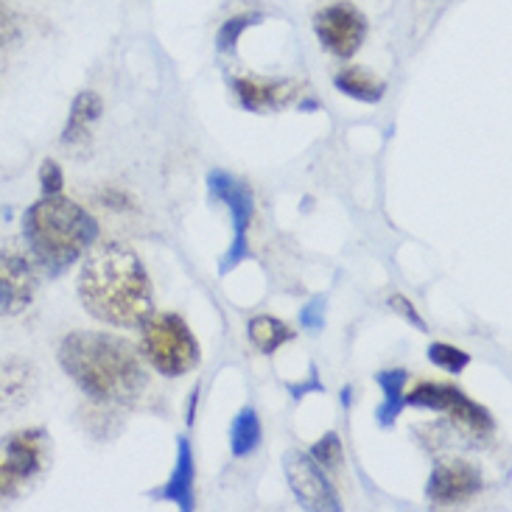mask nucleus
<instances>
[{
  "label": "nucleus",
  "instance_id": "10",
  "mask_svg": "<svg viewBox=\"0 0 512 512\" xmlns=\"http://www.w3.org/2000/svg\"><path fill=\"white\" fill-rule=\"evenodd\" d=\"M482 485H485L482 471L473 462H468V459H440L429 476L426 496H429L431 507H457V504L476 499Z\"/></svg>",
  "mask_w": 512,
  "mask_h": 512
},
{
  "label": "nucleus",
  "instance_id": "3",
  "mask_svg": "<svg viewBox=\"0 0 512 512\" xmlns=\"http://www.w3.org/2000/svg\"><path fill=\"white\" fill-rule=\"evenodd\" d=\"M98 222L68 196H42L23 216V241L45 277H59L96 244Z\"/></svg>",
  "mask_w": 512,
  "mask_h": 512
},
{
  "label": "nucleus",
  "instance_id": "9",
  "mask_svg": "<svg viewBox=\"0 0 512 512\" xmlns=\"http://www.w3.org/2000/svg\"><path fill=\"white\" fill-rule=\"evenodd\" d=\"M283 473H286V482H289L291 493L297 496L303 510H342L339 496H336V490L328 482L325 471L308 454H303V451H289L286 459H283Z\"/></svg>",
  "mask_w": 512,
  "mask_h": 512
},
{
  "label": "nucleus",
  "instance_id": "6",
  "mask_svg": "<svg viewBox=\"0 0 512 512\" xmlns=\"http://www.w3.org/2000/svg\"><path fill=\"white\" fill-rule=\"evenodd\" d=\"M406 406L429 409V412H443L448 417V423L462 437H471L476 443L490 440L493 431H496L493 415L487 412L485 406L476 403L473 398H468L462 389L451 387V384H431V381H423L412 392H406Z\"/></svg>",
  "mask_w": 512,
  "mask_h": 512
},
{
  "label": "nucleus",
  "instance_id": "26",
  "mask_svg": "<svg viewBox=\"0 0 512 512\" xmlns=\"http://www.w3.org/2000/svg\"><path fill=\"white\" fill-rule=\"evenodd\" d=\"M300 322L308 331H319L325 325V300L322 297H314L311 303H305V308L300 311Z\"/></svg>",
  "mask_w": 512,
  "mask_h": 512
},
{
  "label": "nucleus",
  "instance_id": "5",
  "mask_svg": "<svg viewBox=\"0 0 512 512\" xmlns=\"http://www.w3.org/2000/svg\"><path fill=\"white\" fill-rule=\"evenodd\" d=\"M140 328V353L160 375L180 378L202 359L199 339L180 314H152Z\"/></svg>",
  "mask_w": 512,
  "mask_h": 512
},
{
  "label": "nucleus",
  "instance_id": "1",
  "mask_svg": "<svg viewBox=\"0 0 512 512\" xmlns=\"http://www.w3.org/2000/svg\"><path fill=\"white\" fill-rule=\"evenodd\" d=\"M76 291L84 311L107 325L140 328L154 314L152 277L138 252L118 241L87 255Z\"/></svg>",
  "mask_w": 512,
  "mask_h": 512
},
{
  "label": "nucleus",
  "instance_id": "12",
  "mask_svg": "<svg viewBox=\"0 0 512 512\" xmlns=\"http://www.w3.org/2000/svg\"><path fill=\"white\" fill-rule=\"evenodd\" d=\"M233 90L238 104L252 112L277 110L300 93V87L289 79H252V76H236Z\"/></svg>",
  "mask_w": 512,
  "mask_h": 512
},
{
  "label": "nucleus",
  "instance_id": "13",
  "mask_svg": "<svg viewBox=\"0 0 512 512\" xmlns=\"http://www.w3.org/2000/svg\"><path fill=\"white\" fill-rule=\"evenodd\" d=\"M101 112H104V104H101V96H96L93 90H84V93L73 98L68 124L62 129V149L65 152L79 154L90 149L93 124L101 118Z\"/></svg>",
  "mask_w": 512,
  "mask_h": 512
},
{
  "label": "nucleus",
  "instance_id": "23",
  "mask_svg": "<svg viewBox=\"0 0 512 512\" xmlns=\"http://www.w3.org/2000/svg\"><path fill=\"white\" fill-rule=\"evenodd\" d=\"M40 188L45 196L62 194V188H65V174H62V168H59L56 160H42Z\"/></svg>",
  "mask_w": 512,
  "mask_h": 512
},
{
  "label": "nucleus",
  "instance_id": "17",
  "mask_svg": "<svg viewBox=\"0 0 512 512\" xmlns=\"http://www.w3.org/2000/svg\"><path fill=\"white\" fill-rule=\"evenodd\" d=\"M247 336H250V345L255 347L258 353L272 356V353H277L286 342L294 339V331H291V325H286L283 319L263 314V317H252L250 322H247Z\"/></svg>",
  "mask_w": 512,
  "mask_h": 512
},
{
  "label": "nucleus",
  "instance_id": "16",
  "mask_svg": "<svg viewBox=\"0 0 512 512\" xmlns=\"http://www.w3.org/2000/svg\"><path fill=\"white\" fill-rule=\"evenodd\" d=\"M406 381H409V373L401 370V367L375 373V384L384 392V401L375 409V420H378L381 429H392L398 415L403 412V406H406Z\"/></svg>",
  "mask_w": 512,
  "mask_h": 512
},
{
  "label": "nucleus",
  "instance_id": "25",
  "mask_svg": "<svg viewBox=\"0 0 512 512\" xmlns=\"http://www.w3.org/2000/svg\"><path fill=\"white\" fill-rule=\"evenodd\" d=\"M389 308H392V311H398V314H401L406 322H412L417 331H429L426 319L417 314L415 303H409V300H406L403 294H392V297H389Z\"/></svg>",
  "mask_w": 512,
  "mask_h": 512
},
{
  "label": "nucleus",
  "instance_id": "21",
  "mask_svg": "<svg viewBox=\"0 0 512 512\" xmlns=\"http://www.w3.org/2000/svg\"><path fill=\"white\" fill-rule=\"evenodd\" d=\"M308 457L314 459L322 471H339V468H342V459H345L339 434H336V431H328L319 443L311 445Z\"/></svg>",
  "mask_w": 512,
  "mask_h": 512
},
{
  "label": "nucleus",
  "instance_id": "4",
  "mask_svg": "<svg viewBox=\"0 0 512 512\" xmlns=\"http://www.w3.org/2000/svg\"><path fill=\"white\" fill-rule=\"evenodd\" d=\"M51 471V437L45 429H20L0 437V504L28 496Z\"/></svg>",
  "mask_w": 512,
  "mask_h": 512
},
{
  "label": "nucleus",
  "instance_id": "22",
  "mask_svg": "<svg viewBox=\"0 0 512 512\" xmlns=\"http://www.w3.org/2000/svg\"><path fill=\"white\" fill-rule=\"evenodd\" d=\"M429 361L445 373H462L471 364V353H465L454 345H445V342H434L429 347Z\"/></svg>",
  "mask_w": 512,
  "mask_h": 512
},
{
  "label": "nucleus",
  "instance_id": "14",
  "mask_svg": "<svg viewBox=\"0 0 512 512\" xmlns=\"http://www.w3.org/2000/svg\"><path fill=\"white\" fill-rule=\"evenodd\" d=\"M37 392V367L26 359H0V412L23 409Z\"/></svg>",
  "mask_w": 512,
  "mask_h": 512
},
{
  "label": "nucleus",
  "instance_id": "27",
  "mask_svg": "<svg viewBox=\"0 0 512 512\" xmlns=\"http://www.w3.org/2000/svg\"><path fill=\"white\" fill-rule=\"evenodd\" d=\"M289 389L294 398H303L311 389H314V392H325V387H322V381H319V375L314 367H311V378H308V381H303V384H289Z\"/></svg>",
  "mask_w": 512,
  "mask_h": 512
},
{
  "label": "nucleus",
  "instance_id": "19",
  "mask_svg": "<svg viewBox=\"0 0 512 512\" xmlns=\"http://www.w3.org/2000/svg\"><path fill=\"white\" fill-rule=\"evenodd\" d=\"M261 417L252 406H244L233 420V429H230V451L233 457L244 459L250 457L252 451L261 445Z\"/></svg>",
  "mask_w": 512,
  "mask_h": 512
},
{
  "label": "nucleus",
  "instance_id": "24",
  "mask_svg": "<svg viewBox=\"0 0 512 512\" xmlns=\"http://www.w3.org/2000/svg\"><path fill=\"white\" fill-rule=\"evenodd\" d=\"M20 37V26H17V17L6 6V0H0V51H9L14 42Z\"/></svg>",
  "mask_w": 512,
  "mask_h": 512
},
{
  "label": "nucleus",
  "instance_id": "11",
  "mask_svg": "<svg viewBox=\"0 0 512 512\" xmlns=\"http://www.w3.org/2000/svg\"><path fill=\"white\" fill-rule=\"evenodd\" d=\"M34 300L31 263L12 250H0V319L23 314Z\"/></svg>",
  "mask_w": 512,
  "mask_h": 512
},
{
  "label": "nucleus",
  "instance_id": "2",
  "mask_svg": "<svg viewBox=\"0 0 512 512\" xmlns=\"http://www.w3.org/2000/svg\"><path fill=\"white\" fill-rule=\"evenodd\" d=\"M59 364L90 401L104 406H129L149 387L138 353L112 333H68L59 345Z\"/></svg>",
  "mask_w": 512,
  "mask_h": 512
},
{
  "label": "nucleus",
  "instance_id": "8",
  "mask_svg": "<svg viewBox=\"0 0 512 512\" xmlns=\"http://www.w3.org/2000/svg\"><path fill=\"white\" fill-rule=\"evenodd\" d=\"M319 45L336 59L356 56L367 37V17L353 3H333L314 17Z\"/></svg>",
  "mask_w": 512,
  "mask_h": 512
},
{
  "label": "nucleus",
  "instance_id": "15",
  "mask_svg": "<svg viewBox=\"0 0 512 512\" xmlns=\"http://www.w3.org/2000/svg\"><path fill=\"white\" fill-rule=\"evenodd\" d=\"M194 479H196V465H194V448H191V440L188 437H180L177 443V465L168 476V482L163 485V490L152 493L154 499L171 501L177 504L182 512H191L196 507L194 496Z\"/></svg>",
  "mask_w": 512,
  "mask_h": 512
},
{
  "label": "nucleus",
  "instance_id": "18",
  "mask_svg": "<svg viewBox=\"0 0 512 512\" xmlns=\"http://www.w3.org/2000/svg\"><path fill=\"white\" fill-rule=\"evenodd\" d=\"M333 87H336L339 93H345V96L361 101V104H378V101L384 98V93H387L384 82H378L373 73H367V70L361 68H347L342 70V73H336Z\"/></svg>",
  "mask_w": 512,
  "mask_h": 512
},
{
  "label": "nucleus",
  "instance_id": "7",
  "mask_svg": "<svg viewBox=\"0 0 512 512\" xmlns=\"http://www.w3.org/2000/svg\"><path fill=\"white\" fill-rule=\"evenodd\" d=\"M208 191L213 199L227 205L230 222H233V241H230V250L224 252L222 261V275H227L252 255L250 227L255 222V196L247 182H241L222 168H213L208 174Z\"/></svg>",
  "mask_w": 512,
  "mask_h": 512
},
{
  "label": "nucleus",
  "instance_id": "20",
  "mask_svg": "<svg viewBox=\"0 0 512 512\" xmlns=\"http://www.w3.org/2000/svg\"><path fill=\"white\" fill-rule=\"evenodd\" d=\"M258 23H261V14H236V17H230V20L219 28V34H216V48H219V54H233L238 48L241 34H244L247 28L258 26Z\"/></svg>",
  "mask_w": 512,
  "mask_h": 512
}]
</instances>
